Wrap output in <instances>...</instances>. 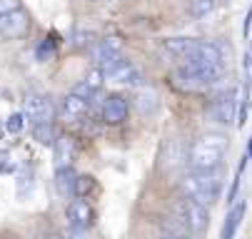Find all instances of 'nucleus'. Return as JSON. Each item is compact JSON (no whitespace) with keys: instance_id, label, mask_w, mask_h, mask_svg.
Here are the masks:
<instances>
[{"instance_id":"nucleus-1","label":"nucleus","mask_w":252,"mask_h":239,"mask_svg":"<svg viewBox=\"0 0 252 239\" xmlns=\"http://www.w3.org/2000/svg\"><path fill=\"white\" fill-rule=\"evenodd\" d=\"M230 150V140L225 134H202L188 147V167L190 172H218L225 155Z\"/></svg>"},{"instance_id":"nucleus-2","label":"nucleus","mask_w":252,"mask_h":239,"mask_svg":"<svg viewBox=\"0 0 252 239\" xmlns=\"http://www.w3.org/2000/svg\"><path fill=\"white\" fill-rule=\"evenodd\" d=\"M180 192L202 207H212L222 197V180L218 177V172H190L180 182Z\"/></svg>"},{"instance_id":"nucleus-3","label":"nucleus","mask_w":252,"mask_h":239,"mask_svg":"<svg viewBox=\"0 0 252 239\" xmlns=\"http://www.w3.org/2000/svg\"><path fill=\"white\" fill-rule=\"evenodd\" d=\"M172 217L183 224L190 234H202L210 227V207H202V204L180 197L172 204Z\"/></svg>"},{"instance_id":"nucleus-4","label":"nucleus","mask_w":252,"mask_h":239,"mask_svg":"<svg viewBox=\"0 0 252 239\" xmlns=\"http://www.w3.org/2000/svg\"><path fill=\"white\" fill-rule=\"evenodd\" d=\"M23 117L30 127L43 125V122H53V117H55L53 100L43 92H28L25 100H23Z\"/></svg>"},{"instance_id":"nucleus-5","label":"nucleus","mask_w":252,"mask_h":239,"mask_svg":"<svg viewBox=\"0 0 252 239\" xmlns=\"http://www.w3.org/2000/svg\"><path fill=\"white\" fill-rule=\"evenodd\" d=\"M237 107H240V95L235 87L230 90H222L218 92L212 100H210V105H207V112L215 122H220V125H230L232 120H237Z\"/></svg>"},{"instance_id":"nucleus-6","label":"nucleus","mask_w":252,"mask_h":239,"mask_svg":"<svg viewBox=\"0 0 252 239\" xmlns=\"http://www.w3.org/2000/svg\"><path fill=\"white\" fill-rule=\"evenodd\" d=\"M200 40H192V38H167L158 45V53L165 62H177L183 65L192 57V53L197 50Z\"/></svg>"},{"instance_id":"nucleus-7","label":"nucleus","mask_w":252,"mask_h":239,"mask_svg":"<svg viewBox=\"0 0 252 239\" xmlns=\"http://www.w3.org/2000/svg\"><path fill=\"white\" fill-rule=\"evenodd\" d=\"M30 32V15L23 8L0 15V38L5 40H23Z\"/></svg>"},{"instance_id":"nucleus-8","label":"nucleus","mask_w":252,"mask_h":239,"mask_svg":"<svg viewBox=\"0 0 252 239\" xmlns=\"http://www.w3.org/2000/svg\"><path fill=\"white\" fill-rule=\"evenodd\" d=\"M65 214H67V224H70L73 232H90V227L95 222V212L90 207V202L83 199V197H73V199H70Z\"/></svg>"},{"instance_id":"nucleus-9","label":"nucleus","mask_w":252,"mask_h":239,"mask_svg":"<svg viewBox=\"0 0 252 239\" xmlns=\"http://www.w3.org/2000/svg\"><path fill=\"white\" fill-rule=\"evenodd\" d=\"M123 50H125V45H123L120 38H102V40H97L93 45V62L105 70L107 65H113L120 57H125Z\"/></svg>"},{"instance_id":"nucleus-10","label":"nucleus","mask_w":252,"mask_h":239,"mask_svg":"<svg viewBox=\"0 0 252 239\" xmlns=\"http://www.w3.org/2000/svg\"><path fill=\"white\" fill-rule=\"evenodd\" d=\"M183 164H188V147L183 145V140H177V137L165 140L162 150H160V169L175 172Z\"/></svg>"},{"instance_id":"nucleus-11","label":"nucleus","mask_w":252,"mask_h":239,"mask_svg":"<svg viewBox=\"0 0 252 239\" xmlns=\"http://www.w3.org/2000/svg\"><path fill=\"white\" fill-rule=\"evenodd\" d=\"M90 102H93V100L80 97L78 92L65 95V97H63V105H60V117H63L65 122H80V120H85L88 112H90Z\"/></svg>"},{"instance_id":"nucleus-12","label":"nucleus","mask_w":252,"mask_h":239,"mask_svg":"<svg viewBox=\"0 0 252 239\" xmlns=\"http://www.w3.org/2000/svg\"><path fill=\"white\" fill-rule=\"evenodd\" d=\"M105 80H110L115 85H137L140 82V73L135 70V65L125 57H120L118 62L105 67Z\"/></svg>"},{"instance_id":"nucleus-13","label":"nucleus","mask_w":252,"mask_h":239,"mask_svg":"<svg viewBox=\"0 0 252 239\" xmlns=\"http://www.w3.org/2000/svg\"><path fill=\"white\" fill-rule=\"evenodd\" d=\"M127 100L123 95H107L102 102V122L105 125H123L127 120Z\"/></svg>"},{"instance_id":"nucleus-14","label":"nucleus","mask_w":252,"mask_h":239,"mask_svg":"<svg viewBox=\"0 0 252 239\" xmlns=\"http://www.w3.org/2000/svg\"><path fill=\"white\" fill-rule=\"evenodd\" d=\"M107 80H105V70H102V67H90V70L85 73V78L73 87V92H78L80 97H88V100H93L100 90H102V85H105Z\"/></svg>"},{"instance_id":"nucleus-15","label":"nucleus","mask_w":252,"mask_h":239,"mask_svg":"<svg viewBox=\"0 0 252 239\" xmlns=\"http://www.w3.org/2000/svg\"><path fill=\"white\" fill-rule=\"evenodd\" d=\"M53 159H55V169L58 167H73L75 159V140L70 134H58L53 142Z\"/></svg>"},{"instance_id":"nucleus-16","label":"nucleus","mask_w":252,"mask_h":239,"mask_svg":"<svg viewBox=\"0 0 252 239\" xmlns=\"http://www.w3.org/2000/svg\"><path fill=\"white\" fill-rule=\"evenodd\" d=\"M135 107H137V112H140L142 117L155 115V112L160 110V95H158V90L150 87V85H142V87L135 92Z\"/></svg>"},{"instance_id":"nucleus-17","label":"nucleus","mask_w":252,"mask_h":239,"mask_svg":"<svg viewBox=\"0 0 252 239\" xmlns=\"http://www.w3.org/2000/svg\"><path fill=\"white\" fill-rule=\"evenodd\" d=\"M55 192L63 199H73L75 197V187H78V172L73 167H58L55 169Z\"/></svg>"},{"instance_id":"nucleus-18","label":"nucleus","mask_w":252,"mask_h":239,"mask_svg":"<svg viewBox=\"0 0 252 239\" xmlns=\"http://www.w3.org/2000/svg\"><path fill=\"white\" fill-rule=\"evenodd\" d=\"M245 212H247V204H245V202L232 204V210L227 212V217H225V222H222L220 239H235V234H237V229H240V224H242Z\"/></svg>"},{"instance_id":"nucleus-19","label":"nucleus","mask_w":252,"mask_h":239,"mask_svg":"<svg viewBox=\"0 0 252 239\" xmlns=\"http://www.w3.org/2000/svg\"><path fill=\"white\" fill-rule=\"evenodd\" d=\"M215 5H218V0H190L188 15H190L192 20H202V18H207V15L215 10Z\"/></svg>"},{"instance_id":"nucleus-20","label":"nucleus","mask_w":252,"mask_h":239,"mask_svg":"<svg viewBox=\"0 0 252 239\" xmlns=\"http://www.w3.org/2000/svg\"><path fill=\"white\" fill-rule=\"evenodd\" d=\"M32 137L35 140H38L40 145H53L55 142V137H58V134H55V130H53V122H43V125H35L32 127Z\"/></svg>"},{"instance_id":"nucleus-21","label":"nucleus","mask_w":252,"mask_h":239,"mask_svg":"<svg viewBox=\"0 0 252 239\" xmlns=\"http://www.w3.org/2000/svg\"><path fill=\"white\" fill-rule=\"evenodd\" d=\"M32 185H35V172L28 167L20 169V175H18V197H25L32 192Z\"/></svg>"},{"instance_id":"nucleus-22","label":"nucleus","mask_w":252,"mask_h":239,"mask_svg":"<svg viewBox=\"0 0 252 239\" xmlns=\"http://www.w3.org/2000/svg\"><path fill=\"white\" fill-rule=\"evenodd\" d=\"M55 53H58V48H55V40H53V38H45L38 48H35V57H38L40 62L53 60V57H55Z\"/></svg>"},{"instance_id":"nucleus-23","label":"nucleus","mask_w":252,"mask_h":239,"mask_svg":"<svg viewBox=\"0 0 252 239\" xmlns=\"http://www.w3.org/2000/svg\"><path fill=\"white\" fill-rule=\"evenodd\" d=\"M95 189H97V185H95V180H93L90 175H78L75 197H83V199H88V194H90V192H95Z\"/></svg>"},{"instance_id":"nucleus-24","label":"nucleus","mask_w":252,"mask_h":239,"mask_svg":"<svg viewBox=\"0 0 252 239\" xmlns=\"http://www.w3.org/2000/svg\"><path fill=\"white\" fill-rule=\"evenodd\" d=\"M15 169V157L10 150H0V175H8Z\"/></svg>"},{"instance_id":"nucleus-25","label":"nucleus","mask_w":252,"mask_h":239,"mask_svg":"<svg viewBox=\"0 0 252 239\" xmlns=\"http://www.w3.org/2000/svg\"><path fill=\"white\" fill-rule=\"evenodd\" d=\"M23 127H25V117H23V112H13V115L5 120V130L13 132V134H18Z\"/></svg>"},{"instance_id":"nucleus-26","label":"nucleus","mask_w":252,"mask_h":239,"mask_svg":"<svg viewBox=\"0 0 252 239\" xmlns=\"http://www.w3.org/2000/svg\"><path fill=\"white\" fill-rule=\"evenodd\" d=\"M15 8H20V0H0V15L10 13V10H15Z\"/></svg>"},{"instance_id":"nucleus-27","label":"nucleus","mask_w":252,"mask_h":239,"mask_svg":"<svg viewBox=\"0 0 252 239\" xmlns=\"http://www.w3.org/2000/svg\"><path fill=\"white\" fill-rule=\"evenodd\" d=\"M250 30H252V8L247 10V15H245V23H242V35H245V40L250 38Z\"/></svg>"},{"instance_id":"nucleus-28","label":"nucleus","mask_w":252,"mask_h":239,"mask_svg":"<svg viewBox=\"0 0 252 239\" xmlns=\"http://www.w3.org/2000/svg\"><path fill=\"white\" fill-rule=\"evenodd\" d=\"M158 239H192L190 234H172V232H165V234H160Z\"/></svg>"},{"instance_id":"nucleus-29","label":"nucleus","mask_w":252,"mask_h":239,"mask_svg":"<svg viewBox=\"0 0 252 239\" xmlns=\"http://www.w3.org/2000/svg\"><path fill=\"white\" fill-rule=\"evenodd\" d=\"M70 239H90V237H88V232H73Z\"/></svg>"},{"instance_id":"nucleus-30","label":"nucleus","mask_w":252,"mask_h":239,"mask_svg":"<svg viewBox=\"0 0 252 239\" xmlns=\"http://www.w3.org/2000/svg\"><path fill=\"white\" fill-rule=\"evenodd\" d=\"M245 155H247V159H252V137H250V145H247V150H245Z\"/></svg>"},{"instance_id":"nucleus-31","label":"nucleus","mask_w":252,"mask_h":239,"mask_svg":"<svg viewBox=\"0 0 252 239\" xmlns=\"http://www.w3.org/2000/svg\"><path fill=\"white\" fill-rule=\"evenodd\" d=\"M45 239H65V237H63V234H48Z\"/></svg>"}]
</instances>
